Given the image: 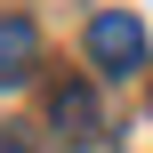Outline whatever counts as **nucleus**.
Wrapping results in <instances>:
<instances>
[{
	"mask_svg": "<svg viewBox=\"0 0 153 153\" xmlns=\"http://www.w3.org/2000/svg\"><path fill=\"white\" fill-rule=\"evenodd\" d=\"M89 65H97L105 81H129V73L145 65V24L121 16V8H105V16L89 24Z\"/></svg>",
	"mask_w": 153,
	"mask_h": 153,
	"instance_id": "nucleus-1",
	"label": "nucleus"
},
{
	"mask_svg": "<svg viewBox=\"0 0 153 153\" xmlns=\"http://www.w3.org/2000/svg\"><path fill=\"white\" fill-rule=\"evenodd\" d=\"M48 121L65 129V145H97V137H105V113H97V89H89V81H65V89L48 97Z\"/></svg>",
	"mask_w": 153,
	"mask_h": 153,
	"instance_id": "nucleus-2",
	"label": "nucleus"
},
{
	"mask_svg": "<svg viewBox=\"0 0 153 153\" xmlns=\"http://www.w3.org/2000/svg\"><path fill=\"white\" fill-rule=\"evenodd\" d=\"M32 65H40V32H32V16H0V89L32 81Z\"/></svg>",
	"mask_w": 153,
	"mask_h": 153,
	"instance_id": "nucleus-3",
	"label": "nucleus"
},
{
	"mask_svg": "<svg viewBox=\"0 0 153 153\" xmlns=\"http://www.w3.org/2000/svg\"><path fill=\"white\" fill-rule=\"evenodd\" d=\"M0 153H32V145H24V137H0Z\"/></svg>",
	"mask_w": 153,
	"mask_h": 153,
	"instance_id": "nucleus-4",
	"label": "nucleus"
}]
</instances>
